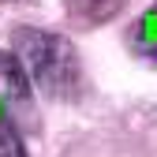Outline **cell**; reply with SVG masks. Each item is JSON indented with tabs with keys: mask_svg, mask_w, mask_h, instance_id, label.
<instances>
[{
	"mask_svg": "<svg viewBox=\"0 0 157 157\" xmlns=\"http://www.w3.org/2000/svg\"><path fill=\"white\" fill-rule=\"evenodd\" d=\"M15 56L23 60L26 75L34 86H41L45 97L56 101H71L82 86V67L64 34H49V30H34V26H19L15 30Z\"/></svg>",
	"mask_w": 157,
	"mask_h": 157,
	"instance_id": "cell-1",
	"label": "cell"
},
{
	"mask_svg": "<svg viewBox=\"0 0 157 157\" xmlns=\"http://www.w3.org/2000/svg\"><path fill=\"white\" fill-rule=\"evenodd\" d=\"M26 109H30V75L15 52L0 49V112L19 120Z\"/></svg>",
	"mask_w": 157,
	"mask_h": 157,
	"instance_id": "cell-2",
	"label": "cell"
},
{
	"mask_svg": "<svg viewBox=\"0 0 157 157\" xmlns=\"http://www.w3.org/2000/svg\"><path fill=\"white\" fill-rule=\"evenodd\" d=\"M67 11H71L75 23L97 26V23H105V19H112L120 11V0H67Z\"/></svg>",
	"mask_w": 157,
	"mask_h": 157,
	"instance_id": "cell-3",
	"label": "cell"
},
{
	"mask_svg": "<svg viewBox=\"0 0 157 157\" xmlns=\"http://www.w3.org/2000/svg\"><path fill=\"white\" fill-rule=\"evenodd\" d=\"M135 49L142 56H157V4L146 8V15L139 19V30H135Z\"/></svg>",
	"mask_w": 157,
	"mask_h": 157,
	"instance_id": "cell-4",
	"label": "cell"
},
{
	"mask_svg": "<svg viewBox=\"0 0 157 157\" xmlns=\"http://www.w3.org/2000/svg\"><path fill=\"white\" fill-rule=\"evenodd\" d=\"M15 124H19V120H11L8 112H0V157H26Z\"/></svg>",
	"mask_w": 157,
	"mask_h": 157,
	"instance_id": "cell-5",
	"label": "cell"
}]
</instances>
